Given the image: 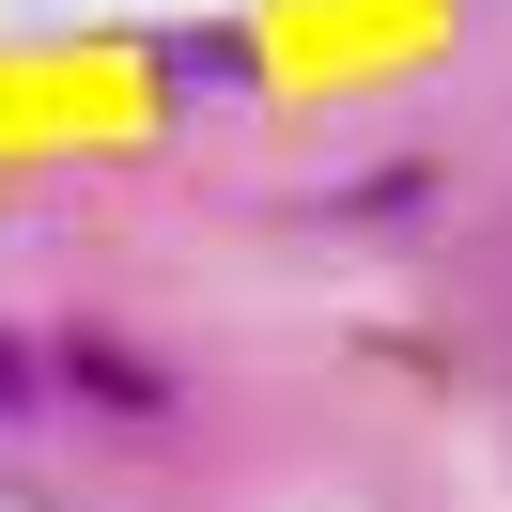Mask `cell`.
<instances>
[{
    "label": "cell",
    "mask_w": 512,
    "mask_h": 512,
    "mask_svg": "<svg viewBox=\"0 0 512 512\" xmlns=\"http://www.w3.org/2000/svg\"><path fill=\"white\" fill-rule=\"evenodd\" d=\"M32 404H47V357H32V342H0V435H32Z\"/></svg>",
    "instance_id": "6da1fadb"
},
{
    "label": "cell",
    "mask_w": 512,
    "mask_h": 512,
    "mask_svg": "<svg viewBox=\"0 0 512 512\" xmlns=\"http://www.w3.org/2000/svg\"><path fill=\"white\" fill-rule=\"evenodd\" d=\"M78 388H94V404H125V419H140V404H156V373H140V357H109V342H94V357H78Z\"/></svg>",
    "instance_id": "7a4b0ae2"
},
{
    "label": "cell",
    "mask_w": 512,
    "mask_h": 512,
    "mask_svg": "<svg viewBox=\"0 0 512 512\" xmlns=\"http://www.w3.org/2000/svg\"><path fill=\"white\" fill-rule=\"evenodd\" d=\"M0 512H63V497H47V481H0Z\"/></svg>",
    "instance_id": "3957f363"
}]
</instances>
